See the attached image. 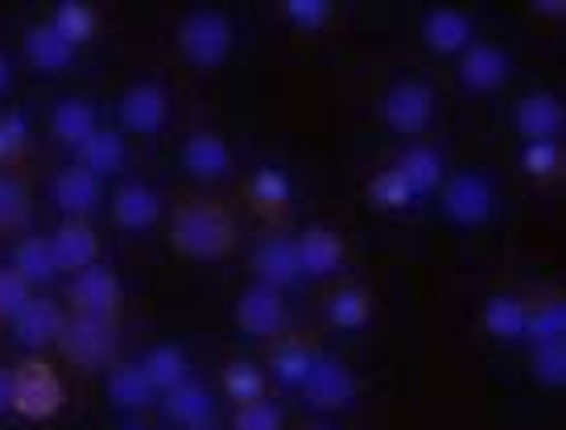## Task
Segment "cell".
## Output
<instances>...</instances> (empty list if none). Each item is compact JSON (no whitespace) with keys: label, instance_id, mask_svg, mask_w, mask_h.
I'll use <instances>...</instances> for the list:
<instances>
[{"label":"cell","instance_id":"cell-35","mask_svg":"<svg viewBox=\"0 0 566 430\" xmlns=\"http://www.w3.org/2000/svg\"><path fill=\"white\" fill-rule=\"evenodd\" d=\"M50 25L63 33L71 46H83V42H92L95 30H99V13H95L92 4L66 0V4H59V9L50 13Z\"/></svg>","mask_w":566,"mask_h":430},{"label":"cell","instance_id":"cell-27","mask_svg":"<svg viewBox=\"0 0 566 430\" xmlns=\"http://www.w3.org/2000/svg\"><path fill=\"white\" fill-rule=\"evenodd\" d=\"M108 398L116 410H149L158 401V389L149 385L145 377L142 360H125V365H112L108 368Z\"/></svg>","mask_w":566,"mask_h":430},{"label":"cell","instance_id":"cell-17","mask_svg":"<svg viewBox=\"0 0 566 430\" xmlns=\"http://www.w3.org/2000/svg\"><path fill=\"white\" fill-rule=\"evenodd\" d=\"M318 348L298 332H282L273 344H269V373L285 385V389H302L306 373L315 368Z\"/></svg>","mask_w":566,"mask_h":430},{"label":"cell","instance_id":"cell-30","mask_svg":"<svg viewBox=\"0 0 566 430\" xmlns=\"http://www.w3.org/2000/svg\"><path fill=\"white\" fill-rule=\"evenodd\" d=\"M327 323L331 327H339V332H360L364 323L373 319V290L360 286V282H344V286H335L327 294Z\"/></svg>","mask_w":566,"mask_h":430},{"label":"cell","instance_id":"cell-1","mask_svg":"<svg viewBox=\"0 0 566 430\" xmlns=\"http://www.w3.org/2000/svg\"><path fill=\"white\" fill-rule=\"evenodd\" d=\"M166 237L174 253H182L187 261H223L237 249V220L228 203L211 195H182L170 208Z\"/></svg>","mask_w":566,"mask_h":430},{"label":"cell","instance_id":"cell-42","mask_svg":"<svg viewBox=\"0 0 566 430\" xmlns=\"http://www.w3.org/2000/svg\"><path fill=\"white\" fill-rule=\"evenodd\" d=\"M282 13H285V21L298 25L302 33H318L331 17H335V9H331L327 0H285Z\"/></svg>","mask_w":566,"mask_h":430},{"label":"cell","instance_id":"cell-23","mask_svg":"<svg viewBox=\"0 0 566 430\" xmlns=\"http://www.w3.org/2000/svg\"><path fill=\"white\" fill-rule=\"evenodd\" d=\"M216 410V398L203 381L187 377L182 385H174L170 394H161V415L170 418L174 427H207V418Z\"/></svg>","mask_w":566,"mask_h":430},{"label":"cell","instance_id":"cell-9","mask_svg":"<svg viewBox=\"0 0 566 430\" xmlns=\"http://www.w3.org/2000/svg\"><path fill=\"white\" fill-rule=\"evenodd\" d=\"M116 116H120V128H125V133L154 137V133H161L166 120H170V92L158 87V83H128L125 92H120Z\"/></svg>","mask_w":566,"mask_h":430},{"label":"cell","instance_id":"cell-43","mask_svg":"<svg viewBox=\"0 0 566 430\" xmlns=\"http://www.w3.org/2000/svg\"><path fill=\"white\" fill-rule=\"evenodd\" d=\"M232 430H282V410L265 398L244 401L232 415Z\"/></svg>","mask_w":566,"mask_h":430},{"label":"cell","instance_id":"cell-25","mask_svg":"<svg viewBox=\"0 0 566 430\" xmlns=\"http://www.w3.org/2000/svg\"><path fill=\"white\" fill-rule=\"evenodd\" d=\"M422 42L434 54H463L472 46V17L459 9H430L422 17Z\"/></svg>","mask_w":566,"mask_h":430},{"label":"cell","instance_id":"cell-19","mask_svg":"<svg viewBox=\"0 0 566 430\" xmlns=\"http://www.w3.org/2000/svg\"><path fill=\"white\" fill-rule=\"evenodd\" d=\"M509 80V54L492 42H472L459 59V83L468 92H496Z\"/></svg>","mask_w":566,"mask_h":430},{"label":"cell","instance_id":"cell-28","mask_svg":"<svg viewBox=\"0 0 566 430\" xmlns=\"http://www.w3.org/2000/svg\"><path fill=\"white\" fill-rule=\"evenodd\" d=\"M397 175L406 178V187L413 191V199H426V195H434L442 187V154L439 149H430V145H409L406 154L394 161Z\"/></svg>","mask_w":566,"mask_h":430},{"label":"cell","instance_id":"cell-6","mask_svg":"<svg viewBox=\"0 0 566 430\" xmlns=\"http://www.w3.org/2000/svg\"><path fill=\"white\" fill-rule=\"evenodd\" d=\"M439 195H442L447 220H455L459 228H480V223H488L492 211H496L492 182H488L480 170H459V175L442 178Z\"/></svg>","mask_w":566,"mask_h":430},{"label":"cell","instance_id":"cell-26","mask_svg":"<svg viewBox=\"0 0 566 430\" xmlns=\"http://www.w3.org/2000/svg\"><path fill=\"white\" fill-rule=\"evenodd\" d=\"M244 199H249V208L256 211V216H265V220H282L285 211H290V199H294L290 175L277 170V166H261V170L249 178Z\"/></svg>","mask_w":566,"mask_h":430},{"label":"cell","instance_id":"cell-33","mask_svg":"<svg viewBox=\"0 0 566 430\" xmlns=\"http://www.w3.org/2000/svg\"><path fill=\"white\" fill-rule=\"evenodd\" d=\"M484 332L492 339H504V344H513V339H525V298L521 294H492L484 303Z\"/></svg>","mask_w":566,"mask_h":430},{"label":"cell","instance_id":"cell-29","mask_svg":"<svg viewBox=\"0 0 566 430\" xmlns=\"http://www.w3.org/2000/svg\"><path fill=\"white\" fill-rule=\"evenodd\" d=\"M13 270L30 282V286H50L59 277V256H54V244L42 232H25V237L13 244Z\"/></svg>","mask_w":566,"mask_h":430},{"label":"cell","instance_id":"cell-14","mask_svg":"<svg viewBox=\"0 0 566 430\" xmlns=\"http://www.w3.org/2000/svg\"><path fill=\"white\" fill-rule=\"evenodd\" d=\"M294 244H298V270L306 273V277H331V273L344 270L347 244L335 228H327V223L302 228V237L294 240Z\"/></svg>","mask_w":566,"mask_h":430},{"label":"cell","instance_id":"cell-39","mask_svg":"<svg viewBox=\"0 0 566 430\" xmlns=\"http://www.w3.org/2000/svg\"><path fill=\"white\" fill-rule=\"evenodd\" d=\"M530 373L546 389H558L566 385V339H546V344H534L530 352Z\"/></svg>","mask_w":566,"mask_h":430},{"label":"cell","instance_id":"cell-5","mask_svg":"<svg viewBox=\"0 0 566 430\" xmlns=\"http://www.w3.org/2000/svg\"><path fill=\"white\" fill-rule=\"evenodd\" d=\"M120 306H125L120 277L108 265H87V270L71 273V282H66V315H87V319L116 323Z\"/></svg>","mask_w":566,"mask_h":430},{"label":"cell","instance_id":"cell-44","mask_svg":"<svg viewBox=\"0 0 566 430\" xmlns=\"http://www.w3.org/2000/svg\"><path fill=\"white\" fill-rule=\"evenodd\" d=\"M13 410V368L0 365V415Z\"/></svg>","mask_w":566,"mask_h":430},{"label":"cell","instance_id":"cell-7","mask_svg":"<svg viewBox=\"0 0 566 430\" xmlns=\"http://www.w3.org/2000/svg\"><path fill=\"white\" fill-rule=\"evenodd\" d=\"M380 116H385V125L394 128L397 137H418L434 120V92L418 80L394 83L380 99Z\"/></svg>","mask_w":566,"mask_h":430},{"label":"cell","instance_id":"cell-34","mask_svg":"<svg viewBox=\"0 0 566 430\" xmlns=\"http://www.w3.org/2000/svg\"><path fill=\"white\" fill-rule=\"evenodd\" d=\"M142 368L145 377H149V385L161 394H170L174 385H182L190 377V365H187V352L174 348V344H158V348H149L142 356Z\"/></svg>","mask_w":566,"mask_h":430},{"label":"cell","instance_id":"cell-45","mask_svg":"<svg viewBox=\"0 0 566 430\" xmlns=\"http://www.w3.org/2000/svg\"><path fill=\"white\" fill-rule=\"evenodd\" d=\"M534 13L537 17H566V4H558V0H537Z\"/></svg>","mask_w":566,"mask_h":430},{"label":"cell","instance_id":"cell-15","mask_svg":"<svg viewBox=\"0 0 566 430\" xmlns=\"http://www.w3.org/2000/svg\"><path fill=\"white\" fill-rule=\"evenodd\" d=\"M182 170L199 182H216L232 170V149L216 128H195L182 141Z\"/></svg>","mask_w":566,"mask_h":430},{"label":"cell","instance_id":"cell-36","mask_svg":"<svg viewBox=\"0 0 566 430\" xmlns=\"http://www.w3.org/2000/svg\"><path fill=\"white\" fill-rule=\"evenodd\" d=\"M223 394L237 401V406L265 398V373L256 368V360H244V356L228 360V368H223Z\"/></svg>","mask_w":566,"mask_h":430},{"label":"cell","instance_id":"cell-13","mask_svg":"<svg viewBox=\"0 0 566 430\" xmlns=\"http://www.w3.org/2000/svg\"><path fill=\"white\" fill-rule=\"evenodd\" d=\"M63 323H66V311L59 298H30V303L17 311L13 319H9V332H13L17 344H25V348H50V344H59V335H63Z\"/></svg>","mask_w":566,"mask_h":430},{"label":"cell","instance_id":"cell-3","mask_svg":"<svg viewBox=\"0 0 566 430\" xmlns=\"http://www.w3.org/2000/svg\"><path fill=\"white\" fill-rule=\"evenodd\" d=\"M63 377L54 373L50 360L25 356L21 365H13V415H21L25 422H46L63 410Z\"/></svg>","mask_w":566,"mask_h":430},{"label":"cell","instance_id":"cell-8","mask_svg":"<svg viewBox=\"0 0 566 430\" xmlns=\"http://www.w3.org/2000/svg\"><path fill=\"white\" fill-rule=\"evenodd\" d=\"M302 394L306 401L323 410V415H339L347 410L352 401H356V373L339 360V356H327V352H318L315 368L306 373V381H302Z\"/></svg>","mask_w":566,"mask_h":430},{"label":"cell","instance_id":"cell-47","mask_svg":"<svg viewBox=\"0 0 566 430\" xmlns=\"http://www.w3.org/2000/svg\"><path fill=\"white\" fill-rule=\"evenodd\" d=\"M302 430H331V427H323V422H311V427H302Z\"/></svg>","mask_w":566,"mask_h":430},{"label":"cell","instance_id":"cell-41","mask_svg":"<svg viewBox=\"0 0 566 430\" xmlns=\"http://www.w3.org/2000/svg\"><path fill=\"white\" fill-rule=\"evenodd\" d=\"M33 298V286L13 270V265H0V323H9L21 306Z\"/></svg>","mask_w":566,"mask_h":430},{"label":"cell","instance_id":"cell-37","mask_svg":"<svg viewBox=\"0 0 566 430\" xmlns=\"http://www.w3.org/2000/svg\"><path fill=\"white\" fill-rule=\"evenodd\" d=\"M521 170L534 182H554L563 178V145L558 141H525L521 149Z\"/></svg>","mask_w":566,"mask_h":430},{"label":"cell","instance_id":"cell-20","mask_svg":"<svg viewBox=\"0 0 566 430\" xmlns=\"http://www.w3.org/2000/svg\"><path fill=\"white\" fill-rule=\"evenodd\" d=\"M99 199H104V187L83 166H66L63 175L54 178V203H59L66 220H87L99 208Z\"/></svg>","mask_w":566,"mask_h":430},{"label":"cell","instance_id":"cell-4","mask_svg":"<svg viewBox=\"0 0 566 430\" xmlns=\"http://www.w3.org/2000/svg\"><path fill=\"white\" fill-rule=\"evenodd\" d=\"M232 21L216 9H195L178 21V50L195 71H216L232 54Z\"/></svg>","mask_w":566,"mask_h":430},{"label":"cell","instance_id":"cell-48","mask_svg":"<svg viewBox=\"0 0 566 430\" xmlns=\"http://www.w3.org/2000/svg\"><path fill=\"white\" fill-rule=\"evenodd\" d=\"M187 430H211V427H187Z\"/></svg>","mask_w":566,"mask_h":430},{"label":"cell","instance_id":"cell-24","mask_svg":"<svg viewBox=\"0 0 566 430\" xmlns=\"http://www.w3.org/2000/svg\"><path fill=\"white\" fill-rule=\"evenodd\" d=\"M75 158L87 175H95L99 182L108 175H120L125 170V158H128V145H125V133H116V128H95L92 137L75 149Z\"/></svg>","mask_w":566,"mask_h":430},{"label":"cell","instance_id":"cell-32","mask_svg":"<svg viewBox=\"0 0 566 430\" xmlns=\"http://www.w3.org/2000/svg\"><path fill=\"white\" fill-rule=\"evenodd\" d=\"M95 128H99V116H95L92 104L80 99V96L63 99L59 108L50 112V133H54V141L66 145V149H80Z\"/></svg>","mask_w":566,"mask_h":430},{"label":"cell","instance_id":"cell-46","mask_svg":"<svg viewBox=\"0 0 566 430\" xmlns=\"http://www.w3.org/2000/svg\"><path fill=\"white\" fill-rule=\"evenodd\" d=\"M9 83H13V66H9V59L0 54V96L9 92Z\"/></svg>","mask_w":566,"mask_h":430},{"label":"cell","instance_id":"cell-38","mask_svg":"<svg viewBox=\"0 0 566 430\" xmlns=\"http://www.w3.org/2000/svg\"><path fill=\"white\" fill-rule=\"evenodd\" d=\"M368 199H373V208L380 211H406L413 203V191L406 187V178L397 175V166H385L373 175L368 182Z\"/></svg>","mask_w":566,"mask_h":430},{"label":"cell","instance_id":"cell-12","mask_svg":"<svg viewBox=\"0 0 566 430\" xmlns=\"http://www.w3.org/2000/svg\"><path fill=\"white\" fill-rule=\"evenodd\" d=\"M513 125H517L521 141H558V133L566 125V112L563 99L537 87V92H525L513 108Z\"/></svg>","mask_w":566,"mask_h":430},{"label":"cell","instance_id":"cell-21","mask_svg":"<svg viewBox=\"0 0 566 430\" xmlns=\"http://www.w3.org/2000/svg\"><path fill=\"white\" fill-rule=\"evenodd\" d=\"M525 339L546 344V339H566V303L563 290L542 286L525 298Z\"/></svg>","mask_w":566,"mask_h":430},{"label":"cell","instance_id":"cell-31","mask_svg":"<svg viewBox=\"0 0 566 430\" xmlns=\"http://www.w3.org/2000/svg\"><path fill=\"white\" fill-rule=\"evenodd\" d=\"M33 216V187L30 178L13 170V166H0V237L21 232Z\"/></svg>","mask_w":566,"mask_h":430},{"label":"cell","instance_id":"cell-40","mask_svg":"<svg viewBox=\"0 0 566 430\" xmlns=\"http://www.w3.org/2000/svg\"><path fill=\"white\" fill-rule=\"evenodd\" d=\"M25 149H30V125H25V116L17 108L0 112V166H13L25 158Z\"/></svg>","mask_w":566,"mask_h":430},{"label":"cell","instance_id":"cell-10","mask_svg":"<svg viewBox=\"0 0 566 430\" xmlns=\"http://www.w3.org/2000/svg\"><path fill=\"white\" fill-rule=\"evenodd\" d=\"M285 319H290V311H285L282 290L252 282L237 298V327L252 339H277L285 332Z\"/></svg>","mask_w":566,"mask_h":430},{"label":"cell","instance_id":"cell-18","mask_svg":"<svg viewBox=\"0 0 566 430\" xmlns=\"http://www.w3.org/2000/svg\"><path fill=\"white\" fill-rule=\"evenodd\" d=\"M112 220L128 228V232H145L161 220V195L149 182H120L108 199Z\"/></svg>","mask_w":566,"mask_h":430},{"label":"cell","instance_id":"cell-2","mask_svg":"<svg viewBox=\"0 0 566 430\" xmlns=\"http://www.w3.org/2000/svg\"><path fill=\"white\" fill-rule=\"evenodd\" d=\"M54 348L63 352L66 365H75L80 373H99V368L116 365V348L120 335L112 319H87V315H66L63 335Z\"/></svg>","mask_w":566,"mask_h":430},{"label":"cell","instance_id":"cell-22","mask_svg":"<svg viewBox=\"0 0 566 430\" xmlns=\"http://www.w3.org/2000/svg\"><path fill=\"white\" fill-rule=\"evenodd\" d=\"M25 59L42 75H63L66 66L75 63V46L50 21H33L30 30H25Z\"/></svg>","mask_w":566,"mask_h":430},{"label":"cell","instance_id":"cell-11","mask_svg":"<svg viewBox=\"0 0 566 430\" xmlns=\"http://www.w3.org/2000/svg\"><path fill=\"white\" fill-rule=\"evenodd\" d=\"M252 273H256L261 286H273V290L294 286L302 277L294 237L290 232H265V237L256 240V249H252Z\"/></svg>","mask_w":566,"mask_h":430},{"label":"cell","instance_id":"cell-16","mask_svg":"<svg viewBox=\"0 0 566 430\" xmlns=\"http://www.w3.org/2000/svg\"><path fill=\"white\" fill-rule=\"evenodd\" d=\"M59 273H80L87 265H99V232L87 220H63L50 232Z\"/></svg>","mask_w":566,"mask_h":430}]
</instances>
